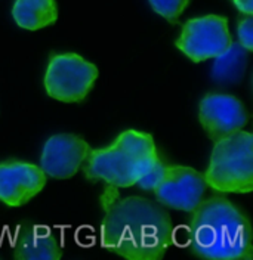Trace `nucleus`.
<instances>
[{
	"mask_svg": "<svg viewBox=\"0 0 253 260\" xmlns=\"http://www.w3.org/2000/svg\"><path fill=\"white\" fill-rule=\"evenodd\" d=\"M98 76V67L79 53H57L49 59L43 86L52 99L77 104L91 93Z\"/></svg>",
	"mask_w": 253,
	"mask_h": 260,
	"instance_id": "5",
	"label": "nucleus"
},
{
	"mask_svg": "<svg viewBox=\"0 0 253 260\" xmlns=\"http://www.w3.org/2000/svg\"><path fill=\"white\" fill-rule=\"evenodd\" d=\"M12 16L18 27L36 31L57 22L58 6L55 0H15Z\"/></svg>",
	"mask_w": 253,
	"mask_h": 260,
	"instance_id": "12",
	"label": "nucleus"
},
{
	"mask_svg": "<svg viewBox=\"0 0 253 260\" xmlns=\"http://www.w3.org/2000/svg\"><path fill=\"white\" fill-rule=\"evenodd\" d=\"M153 11L171 24H176L179 16L187 9L190 0H148Z\"/></svg>",
	"mask_w": 253,
	"mask_h": 260,
	"instance_id": "14",
	"label": "nucleus"
},
{
	"mask_svg": "<svg viewBox=\"0 0 253 260\" xmlns=\"http://www.w3.org/2000/svg\"><path fill=\"white\" fill-rule=\"evenodd\" d=\"M89 144L73 133L50 136L42 148L40 169L48 178L63 180L73 178L89 154Z\"/></svg>",
	"mask_w": 253,
	"mask_h": 260,
	"instance_id": "9",
	"label": "nucleus"
},
{
	"mask_svg": "<svg viewBox=\"0 0 253 260\" xmlns=\"http://www.w3.org/2000/svg\"><path fill=\"white\" fill-rule=\"evenodd\" d=\"M207 185L205 176L190 166L166 164L153 192L161 206L174 210L194 211L203 201Z\"/></svg>",
	"mask_w": 253,
	"mask_h": 260,
	"instance_id": "7",
	"label": "nucleus"
},
{
	"mask_svg": "<svg viewBox=\"0 0 253 260\" xmlns=\"http://www.w3.org/2000/svg\"><path fill=\"white\" fill-rule=\"evenodd\" d=\"M48 176L33 162L8 160L0 162V201L8 207H21L39 195Z\"/></svg>",
	"mask_w": 253,
	"mask_h": 260,
	"instance_id": "10",
	"label": "nucleus"
},
{
	"mask_svg": "<svg viewBox=\"0 0 253 260\" xmlns=\"http://www.w3.org/2000/svg\"><path fill=\"white\" fill-rule=\"evenodd\" d=\"M249 50L243 48L240 43H231L218 56H215V62L212 65V77L223 86H233L241 81L247 61Z\"/></svg>",
	"mask_w": 253,
	"mask_h": 260,
	"instance_id": "13",
	"label": "nucleus"
},
{
	"mask_svg": "<svg viewBox=\"0 0 253 260\" xmlns=\"http://www.w3.org/2000/svg\"><path fill=\"white\" fill-rule=\"evenodd\" d=\"M188 247L206 260H252L250 220L223 195L203 198L191 211Z\"/></svg>",
	"mask_w": 253,
	"mask_h": 260,
	"instance_id": "2",
	"label": "nucleus"
},
{
	"mask_svg": "<svg viewBox=\"0 0 253 260\" xmlns=\"http://www.w3.org/2000/svg\"><path fill=\"white\" fill-rule=\"evenodd\" d=\"M164 166H166V164L160 160L156 166H153V167L144 175L143 178L136 182V185H138L141 189H144V191H153V189L156 188V185L160 182L161 176H163Z\"/></svg>",
	"mask_w": 253,
	"mask_h": 260,
	"instance_id": "16",
	"label": "nucleus"
},
{
	"mask_svg": "<svg viewBox=\"0 0 253 260\" xmlns=\"http://www.w3.org/2000/svg\"><path fill=\"white\" fill-rule=\"evenodd\" d=\"M238 43L249 52L253 50V19L252 15L241 18L237 24Z\"/></svg>",
	"mask_w": 253,
	"mask_h": 260,
	"instance_id": "15",
	"label": "nucleus"
},
{
	"mask_svg": "<svg viewBox=\"0 0 253 260\" xmlns=\"http://www.w3.org/2000/svg\"><path fill=\"white\" fill-rule=\"evenodd\" d=\"M101 195L104 217L101 222V243L105 250L129 260H160L174 241V223L169 211L158 201L129 195Z\"/></svg>",
	"mask_w": 253,
	"mask_h": 260,
	"instance_id": "1",
	"label": "nucleus"
},
{
	"mask_svg": "<svg viewBox=\"0 0 253 260\" xmlns=\"http://www.w3.org/2000/svg\"><path fill=\"white\" fill-rule=\"evenodd\" d=\"M14 257L18 260H58L63 257V244L46 225L25 222L14 240Z\"/></svg>",
	"mask_w": 253,
	"mask_h": 260,
	"instance_id": "11",
	"label": "nucleus"
},
{
	"mask_svg": "<svg viewBox=\"0 0 253 260\" xmlns=\"http://www.w3.org/2000/svg\"><path fill=\"white\" fill-rule=\"evenodd\" d=\"M207 188L221 194H249L253 189V135L238 130L215 141L203 173Z\"/></svg>",
	"mask_w": 253,
	"mask_h": 260,
	"instance_id": "4",
	"label": "nucleus"
},
{
	"mask_svg": "<svg viewBox=\"0 0 253 260\" xmlns=\"http://www.w3.org/2000/svg\"><path fill=\"white\" fill-rule=\"evenodd\" d=\"M160 160L154 138L147 132L129 129L110 145L91 148L80 170L91 182L130 188Z\"/></svg>",
	"mask_w": 253,
	"mask_h": 260,
	"instance_id": "3",
	"label": "nucleus"
},
{
	"mask_svg": "<svg viewBox=\"0 0 253 260\" xmlns=\"http://www.w3.org/2000/svg\"><path fill=\"white\" fill-rule=\"evenodd\" d=\"M233 43L228 19L221 15H206L188 19L175 46L192 62L213 59Z\"/></svg>",
	"mask_w": 253,
	"mask_h": 260,
	"instance_id": "6",
	"label": "nucleus"
},
{
	"mask_svg": "<svg viewBox=\"0 0 253 260\" xmlns=\"http://www.w3.org/2000/svg\"><path fill=\"white\" fill-rule=\"evenodd\" d=\"M238 11L243 15H252L253 14V0H233Z\"/></svg>",
	"mask_w": 253,
	"mask_h": 260,
	"instance_id": "17",
	"label": "nucleus"
},
{
	"mask_svg": "<svg viewBox=\"0 0 253 260\" xmlns=\"http://www.w3.org/2000/svg\"><path fill=\"white\" fill-rule=\"evenodd\" d=\"M199 121L210 141H218L241 130L249 121V113L238 98L212 92L199 104Z\"/></svg>",
	"mask_w": 253,
	"mask_h": 260,
	"instance_id": "8",
	"label": "nucleus"
}]
</instances>
